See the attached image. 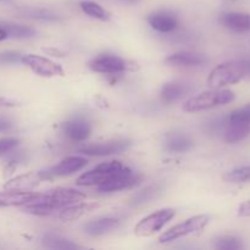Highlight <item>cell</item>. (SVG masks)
Returning <instances> with one entry per match:
<instances>
[{
	"label": "cell",
	"instance_id": "cell-28",
	"mask_svg": "<svg viewBox=\"0 0 250 250\" xmlns=\"http://www.w3.org/2000/svg\"><path fill=\"white\" fill-rule=\"evenodd\" d=\"M215 248L219 250H239L243 248L242 241L233 236H225L222 238L217 239Z\"/></svg>",
	"mask_w": 250,
	"mask_h": 250
},
{
	"label": "cell",
	"instance_id": "cell-7",
	"mask_svg": "<svg viewBox=\"0 0 250 250\" xmlns=\"http://www.w3.org/2000/svg\"><path fill=\"white\" fill-rule=\"evenodd\" d=\"M22 62L28 66L36 75L43 77H53V76H63V68L59 63L44 58V56L29 55L22 56Z\"/></svg>",
	"mask_w": 250,
	"mask_h": 250
},
{
	"label": "cell",
	"instance_id": "cell-25",
	"mask_svg": "<svg viewBox=\"0 0 250 250\" xmlns=\"http://www.w3.org/2000/svg\"><path fill=\"white\" fill-rule=\"evenodd\" d=\"M42 243L44 247L49 249H62V250H68V249H78L81 248L77 244L72 243L68 239L62 238V237L58 236V234L54 233H46L45 236L42 238Z\"/></svg>",
	"mask_w": 250,
	"mask_h": 250
},
{
	"label": "cell",
	"instance_id": "cell-4",
	"mask_svg": "<svg viewBox=\"0 0 250 250\" xmlns=\"http://www.w3.org/2000/svg\"><path fill=\"white\" fill-rule=\"evenodd\" d=\"M126 166L122 165L120 161H109V163H103L98 165L97 167L92 168L88 172L83 173L82 176L77 178L78 186H84V187H90V186H99L109 182L114 177H116L120 172L125 170Z\"/></svg>",
	"mask_w": 250,
	"mask_h": 250
},
{
	"label": "cell",
	"instance_id": "cell-36",
	"mask_svg": "<svg viewBox=\"0 0 250 250\" xmlns=\"http://www.w3.org/2000/svg\"><path fill=\"white\" fill-rule=\"evenodd\" d=\"M6 38H7V33L1 28V27H0V42L4 41V39H6Z\"/></svg>",
	"mask_w": 250,
	"mask_h": 250
},
{
	"label": "cell",
	"instance_id": "cell-34",
	"mask_svg": "<svg viewBox=\"0 0 250 250\" xmlns=\"http://www.w3.org/2000/svg\"><path fill=\"white\" fill-rule=\"evenodd\" d=\"M12 127V124L10 120L5 119V117H0V132L9 131Z\"/></svg>",
	"mask_w": 250,
	"mask_h": 250
},
{
	"label": "cell",
	"instance_id": "cell-6",
	"mask_svg": "<svg viewBox=\"0 0 250 250\" xmlns=\"http://www.w3.org/2000/svg\"><path fill=\"white\" fill-rule=\"evenodd\" d=\"M175 215L176 211L173 209L159 210L141 220L134 229V233L138 237L153 236L154 233L160 231L166 224H168L175 217Z\"/></svg>",
	"mask_w": 250,
	"mask_h": 250
},
{
	"label": "cell",
	"instance_id": "cell-22",
	"mask_svg": "<svg viewBox=\"0 0 250 250\" xmlns=\"http://www.w3.org/2000/svg\"><path fill=\"white\" fill-rule=\"evenodd\" d=\"M165 148L170 153H187L193 148V141L186 134L173 133L166 138Z\"/></svg>",
	"mask_w": 250,
	"mask_h": 250
},
{
	"label": "cell",
	"instance_id": "cell-3",
	"mask_svg": "<svg viewBox=\"0 0 250 250\" xmlns=\"http://www.w3.org/2000/svg\"><path fill=\"white\" fill-rule=\"evenodd\" d=\"M236 99V94L232 90L222 88H212V90L203 92L192 97L183 104L186 112H198L203 110H209L212 107L222 106L232 103Z\"/></svg>",
	"mask_w": 250,
	"mask_h": 250
},
{
	"label": "cell",
	"instance_id": "cell-17",
	"mask_svg": "<svg viewBox=\"0 0 250 250\" xmlns=\"http://www.w3.org/2000/svg\"><path fill=\"white\" fill-rule=\"evenodd\" d=\"M250 134V122H232L227 120L224 139L227 143H238Z\"/></svg>",
	"mask_w": 250,
	"mask_h": 250
},
{
	"label": "cell",
	"instance_id": "cell-31",
	"mask_svg": "<svg viewBox=\"0 0 250 250\" xmlns=\"http://www.w3.org/2000/svg\"><path fill=\"white\" fill-rule=\"evenodd\" d=\"M19 141L14 138H4L0 139V156H2L4 154L11 151L15 146H17Z\"/></svg>",
	"mask_w": 250,
	"mask_h": 250
},
{
	"label": "cell",
	"instance_id": "cell-35",
	"mask_svg": "<svg viewBox=\"0 0 250 250\" xmlns=\"http://www.w3.org/2000/svg\"><path fill=\"white\" fill-rule=\"evenodd\" d=\"M17 103L14 100L6 99V98H0V107H14L17 106Z\"/></svg>",
	"mask_w": 250,
	"mask_h": 250
},
{
	"label": "cell",
	"instance_id": "cell-16",
	"mask_svg": "<svg viewBox=\"0 0 250 250\" xmlns=\"http://www.w3.org/2000/svg\"><path fill=\"white\" fill-rule=\"evenodd\" d=\"M63 132L70 139L75 142L85 141L92 133V126L88 121L83 119H75L66 122L63 126Z\"/></svg>",
	"mask_w": 250,
	"mask_h": 250
},
{
	"label": "cell",
	"instance_id": "cell-30",
	"mask_svg": "<svg viewBox=\"0 0 250 250\" xmlns=\"http://www.w3.org/2000/svg\"><path fill=\"white\" fill-rule=\"evenodd\" d=\"M227 120L232 122H250V103L241 109L232 111L227 116Z\"/></svg>",
	"mask_w": 250,
	"mask_h": 250
},
{
	"label": "cell",
	"instance_id": "cell-33",
	"mask_svg": "<svg viewBox=\"0 0 250 250\" xmlns=\"http://www.w3.org/2000/svg\"><path fill=\"white\" fill-rule=\"evenodd\" d=\"M238 216L250 217V200L242 203L238 208Z\"/></svg>",
	"mask_w": 250,
	"mask_h": 250
},
{
	"label": "cell",
	"instance_id": "cell-5",
	"mask_svg": "<svg viewBox=\"0 0 250 250\" xmlns=\"http://www.w3.org/2000/svg\"><path fill=\"white\" fill-rule=\"evenodd\" d=\"M210 222V216L208 215H197L190 219L186 220L182 224H178L173 226L172 229H167L159 237L160 243H168V242L176 241L178 238L188 236V234L195 233V232L203 231L208 224Z\"/></svg>",
	"mask_w": 250,
	"mask_h": 250
},
{
	"label": "cell",
	"instance_id": "cell-11",
	"mask_svg": "<svg viewBox=\"0 0 250 250\" xmlns=\"http://www.w3.org/2000/svg\"><path fill=\"white\" fill-rule=\"evenodd\" d=\"M43 193H33L29 190H10L0 192V208L1 207H22L37 203Z\"/></svg>",
	"mask_w": 250,
	"mask_h": 250
},
{
	"label": "cell",
	"instance_id": "cell-23",
	"mask_svg": "<svg viewBox=\"0 0 250 250\" xmlns=\"http://www.w3.org/2000/svg\"><path fill=\"white\" fill-rule=\"evenodd\" d=\"M161 190H163V187H161V185H158V183L146 187L144 189L139 190L138 193L133 195V198L131 199V207H141V205L146 204V203H149L154 198L158 197L161 193Z\"/></svg>",
	"mask_w": 250,
	"mask_h": 250
},
{
	"label": "cell",
	"instance_id": "cell-14",
	"mask_svg": "<svg viewBox=\"0 0 250 250\" xmlns=\"http://www.w3.org/2000/svg\"><path fill=\"white\" fill-rule=\"evenodd\" d=\"M222 26L238 33L250 32V14L247 12H226L220 16Z\"/></svg>",
	"mask_w": 250,
	"mask_h": 250
},
{
	"label": "cell",
	"instance_id": "cell-38",
	"mask_svg": "<svg viewBox=\"0 0 250 250\" xmlns=\"http://www.w3.org/2000/svg\"><path fill=\"white\" fill-rule=\"evenodd\" d=\"M229 1H234V0H229Z\"/></svg>",
	"mask_w": 250,
	"mask_h": 250
},
{
	"label": "cell",
	"instance_id": "cell-24",
	"mask_svg": "<svg viewBox=\"0 0 250 250\" xmlns=\"http://www.w3.org/2000/svg\"><path fill=\"white\" fill-rule=\"evenodd\" d=\"M0 27L7 33V37L17 39L32 38L36 36V31L28 26H21V24L9 23V22H1Z\"/></svg>",
	"mask_w": 250,
	"mask_h": 250
},
{
	"label": "cell",
	"instance_id": "cell-1",
	"mask_svg": "<svg viewBox=\"0 0 250 250\" xmlns=\"http://www.w3.org/2000/svg\"><path fill=\"white\" fill-rule=\"evenodd\" d=\"M85 194L71 188H56L50 193L42 194V198L33 204L24 205V211L38 216L58 215L63 208L85 199Z\"/></svg>",
	"mask_w": 250,
	"mask_h": 250
},
{
	"label": "cell",
	"instance_id": "cell-2",
	"mask_svg": "<svg viewBox=\"0 0 250 250\" xmlns=\"http://www.w3.org/2000/svg\"><path fill=\"white\" fill-rule=\"evenodd\" d=\"M248 77H250V59H239L216 66L210 72L208 83L211 88H222L236 84Z\"/></svg>",
	"mask_w": 250,
	"mask_h": 250
},
{
	"label": "cell",
	"instance_id": "cell-20",
	"mask_svg": "<svg viewBox=\"0 0 250 250\" xmlns=\"http://www.w3.org/2000/svg\"><path fill=\"white\" fill-rule=\"evenodd\" d=\"M207 61L208 59L200 54L177 53L168 56L165 62L172 66H200Z\"/></svg>",
	"mask_w": 250,
	"mask_h": 250
},
{
	"label": "cell",
	"instance_id": "cell-29",
	"mask_svg": "<svg viewBox=\"0 0 250 250\" xmlns=\"http://www.w3.org/2000/svg\"><path fill=\"white\" fill-rule=\"evenodd\" d=\"M24 17L34 20H42V21H56L59 19L54 12L43 9H28L23 11Z\"/></svg>",
	"mask_w": 250,
	"mask_h": 250
},
{
	"label": "cell",
	"instance_id": "cell-13",
	"mask_svg": "<svg viewBox=\"0 0 250 250\" xmlns=\"http://www.w3.org/2000/svg\"><path fill=\"white\" fill-rule=\"evenodd\" d=\"M45 180L46 177L44 171H41V172H29L10 180L9 182L5 183L4 188L10 190H31Z\"/></svg>",
	"mask_w": 250,
	"mask_h": 250
},
{
	"label": "cell",
	"instance_id": "cell-21",
	"mask_svg": "<svg viewBox=\"0 0 250 250\" xmlns=\"http://www.w3.org/2000/svg\"><path fill=\"white\" fill-rule=\"evenodd\" d=\"M190 90V85L186 84V83H178V82H171L166 83L161 89V99L167 104L177 102L182 97H185L188 92Z\"/></svg>",
	"mask_w": 250,
	"mask_h": 250
},
{
	"label": "cell",
	"instance_id": "cell-12",
	"mask_svg": "<svg viewBox=\"0 0 250 250\" xmlns=\"http://www.w3.org/2000/svg\"><path fill=\"white\" fill-rule=\"evenodd\" d=\"M129 146H131V143L128 141H114L107 142V143L87 146L80 149V151L89 156H107L112 155V154L122 153V151L127 150Z\"/></svg>",
	"mask_w": 250,
	"mask_h": 250
},
{
	"label": "cell",
	"instance_id": "cell-19",
	"mask_svg": "<svg viewBox=\"0 0 250 250\" xmlns=\"http://www.w3.org/2000/svg\"><path fill=\"white\" fill-rule=\"evenodd\" d=\"M98 204H94V203H81V204H75L68 205V207L63 208L56 217L61 220H65V221H70V220H76L78 217L83 216L87 212L93 211L94 209H97Z\"/></svg>",
	"mask_w": 250,
	"mask_h": 250
},
{
	"label": "cell",
	"instance_id": "cell-32",
	"mask_svg": "<svg viewBox=\"0 0 250 250\" xmlns=\"http://www.w3.org/2000/svg\"><path fill=\"white\" fill-rule=\"evenodd\" d=\"M21 60L22 55L20 53L9 51V53L0 54V62H19Z\"/></svg>",
	"mask_w": 250,
	"mask_h": 250
},
{
	"label": "cell",
	"instance_id": "cell-10",
	"mask_svg": "<svg viewBox=\"0 0 250 250\" xmlns=\"http://www.w3.org/2000/svg\"><path fill=\"white\" fill-rule=\"evenodd\" d=\"M87 159L81 158V156H70V158L63 159L58 165L44 171V173L46 176V180H51L54 177H63V176L72 175V173L82 170L87 165Z\"/></svg>",
	"mask_w": 250,
	"mask_h": 250
},
{
	"label": "cell",
	"instance_id": "cell-27",
	"mask_svg": "<svg viewBox=\"0 0 250 250\" xmlns=\"http://www.w3.org/2000/svg\"><path fill=\"white\" fill-rule=\"evenodd\" d=\"M224 180L229 183H247L250 182V165L241 166L229 171L224 176Z\"/></svg>",
	"mask_w": 250,
	"mask_h": 250
},
{
	"label": "cell",
	"instance_id": "cell-37",
	"mask_svg": "<svg viewBox=\"0 0 250 250\" xmlns=\"http://www.w3.org/2000/svg\"><path fill=\"white\" fill-rule=\"evenodd\" d=\"M120 1L126 2V4L133 5V4H137V2H139V1H141V0H120Z\"/></svg>",
	"mask_w": 250,
	"mask_h": 250
},
{
	"label": "cell",
	"instance_id": "cell-18",
	"mask_svg": "<svg viewBox=\"0 0 250 250\" xmlns=\"http://www.w3.org/2000/svg\"><path fill=\"white\" fill-rule=\"evenodd\" d=\"M120 225V221L116 219H111V217H106V219H99L95 221L88 222L84 226L85 232L92 237L103 236V234L107 233V232L114 231L117 229Z\"/></svg>",
	"mask_w": 250,
	"mask_h": 250
},
{
	"label": "cell",
	"instance_id": "cell-15",
	"mask_svg": "<svg viewBox=\"0 0 250 250\" xmlns=\"http://www.w3.org/2000/svg\"><path fill=\"white\" fill-rule=\"evenodd\" d=\"M148 22L154 29L161 33H170L178 26L177 17L168 11H158L149 15Z\"/></svg>",
	"mask_w": 250,
	"mask_h": 250
},
{
	"label": "cell",
	"instance_id": "cell-9",
	"mask_svg": "<svg viewBox=\"0 0 250 250\" xmlns=\"http://www.w3.org/2000/svg\"><path fill=\"white\" fill-rule=\"evenodd\" d=\"M90 68L99 73H120L128 70L129 65L126 60L115 55H102L90 62Z\"/></svg>",
	"mask_w": 250,
	"mask_h": 250
},
{
	"label": "cell",
	"instance_id": "cell-26",
	"mask_svg": "<svg viewBox=\"0 0 250 250\" xmlns=\"http://www.w3.org/2000/svg\"><path fill=\"white\" fill-rule=\"evenodd\" d=\"M81 9L89 15L90 17L100 20V21H109L110 20V12H107L104 7L100 6L99 4L93 1H82L81 2Z\"/></svg>",
	"mask_w": 250,
	"mask_h": 250
},
{
	"label": "cell",
	"instance_id": "cell-8",
	"mask_svg": "<svg viewBox=\"0 0 250 250\" xmlns=\"http://www.w3.org/2000/svg\"><path fill=\"white\" fill-rule=\"evenodd\" d=\"M141 182V176L134 173L129 167H125L122 172H120L116 177L110 180L109 182L99 186L98 189L102 193H112L119 192V190L128 189V188L134 187Z\"/></svg>",
	"mask_w": 250,
	"mask_h": 250
}]
</instances>
